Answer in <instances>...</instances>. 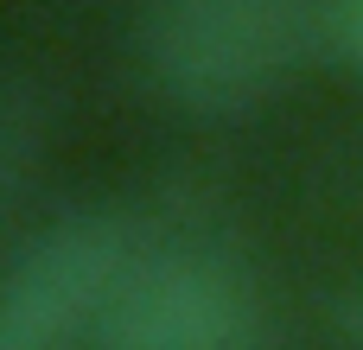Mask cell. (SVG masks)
Returning a JSON list of instances; mask_svg holds the SVG:
<instances>
[{"label":"cell","instance_id":"cell-1","mask_svg":"<svg viewBox=\"0 0 363 350\" xmlns=\"http://www.w3.org/2000/svg\"><path fill=\"white\" fill-rule=\"evenodd\" d=\"M338 0H147V83L191 121L262 115L332 38Z\"/></svg>","mask_w":363,"mask_h":350},{"label":"cell","instance_id":"cell-2","mask_svg":"<svg viewBox=\"0 0 363 350\" xmlns=\"http://www.w3.org/2000/svg\"><path fill=\"white\" fill-rule=\"evenodd\" d=\"M89 350H268V306L217 242H140Z\"/></svg>","mask_w":363,"mask_h":350},{"label":"cell","instance_id":"cell-3","mask_svg":"<svg viewBox=\"0 0 363 350\" xmlns=\"http://www.w3.org/2000/svg\"><path fill=\"white\" fill-rule=\"evenodd\" d=\"M140 242L108 204L64 210L26 236L0 268V350H89Z\"/></svg>","mask_w":363,"mask_h":350},{"label":"cell","instance_id":"cell-4","mask_svg":"<svg viewBox=\"0 0 363 350\" xmlns=\"http://www.w3.org/2000/svg\"><path fill=\"white\" fill-rule=\"evenodd\" d=\"M45 153H51V96L32 77H0V236L19 217Z\"/></svg>","mask_w":363,"mask_h":350},{"label":"cell","instance_id":"cell-5","mask_svg":"<svg viewBox=\"0 0 363 350\" xmlns=\"http://www.w3.org/2000/svg\"><path fill=\"white\" fill-rule=\"evenodd\" d=\"M325 338L338 350H363V274L345 281V287H332V300H325Z\"/></svg>","mask_w":363,"mask_h":350},{"label":"cell","instance_id":"cell-6","mask_svg":"<svg viewBox=\"0 0 363 350\" xmlns=\"http://www.w3.org/2000/svg\"><path fill=\"white\" fill-rule=\"evenodd\" d=\"M332 38H338V51L363 70V0H338L332 6Z\"/></svg>","mask_w":363,"mask_h":350}]
</instances>
